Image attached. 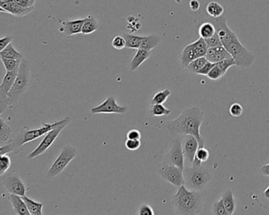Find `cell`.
I'll list each match as a JSON object with an SVG mask.
<instances>
[{
    "label": "cell",
    "mask_w": 269,
    "mask_h": 215,
    "mask_svg": "<svg viewBox=\"0 0 269 215\" xmlns=\"http://www.w3.org/2000/svg\"><path fill=\"white\" fill-rule=\"evenodd\" d=\"M205 121V114L199 106L186 108L176 119L160 122L156 128L171 136L177 135H192L198 140L200 147H205V141L200 136V128Z\"/></svg>",
    "instance_id": "6da1fadb"
},
{
    "label": "cell",
    "mask_w": 269,
    "mask_h": 215,
    "mask_svg": "<svg viewBox=\"0 0 269 215\" xmlns=\"http://www.w3.org/2000/svg\"><path fill=\"white\" fill-rule=\"evenodd\" d=\"M206 20L216 27V33L220 37L222 45L234 58L236 65L242 69L250 68L255 62L256 56L243 46L236 34L229 28L226 18L222 15L220 18H209Z\"/></svg>",
    "instance_id": "7a4b0ae2"
},
{
    "label": "cell",
    "mask_w": 269,
    "mask_h": 215,
    "mask_svg": "<svg viewBox=\"0 0 269 215\" xmlns=\"http://www.w3.org/2000/svg\"><path fill=\"white\" fill-rule=\"evenodd\" d=\"M206 198V192L190 190L183 185L178 188L177 192L172 197V205L176 214H199Z\"/></svg>",
    "instance_id": "3957f363"
},
{
    "label": "cell",
    "mask_w": 269,
    "mask_h": 215,
    "mask_svg": "<svg viewBox=\"0 0 269 215\" xmlns=\"http://www.w3.org/2000/svg\"><path fill=\"white\" fill-rule=\"evenodd\" d=\"M64 122V118L62 120L55 123H43L41 127L36 129H29L28 126H24L18 134L14 136V139L5 146L1 147L0 149V155H6V154H17L21 152V148L28 143V142L33 141L35 139H38L41 136L47 134L49 131L55 129L57 126Z\"/></svg>",
    "instance_id": "277c9868"
},
{
    "label": "cell",
    "mask_w": 269,
    "mask_h": 215,
    "mask_svg": "<svg viewBox=\"0 0 269 215\" xmlns=\"http://www.w3.org/2000/svg\"><path fill=\"white\" fill-rule=\"evenodd\" d=\"M29 85H30L29 62L25 58H23L20 64L19 70L16 79L6 101V106L11 108L14 105H16L21 96L28 90Z\"/></svg>",
    "instance_id": "5b68a950"
},
{
    "label": "cell",
    "mask_w": 269,
    "mask_h": 215,
    "mask_svg": "<svg viewBox=\"0 0 269 215\" xmlns=\"http://www.w3.org/2000/svg\"><path fill=\"white\" fill-rule=\"evenodd\" d=\"M185 186L190 190L202 191L209 185L212 175L206 166L186 167L183 169Z\"/></svg>",
    "instance_id": "8992f818"
},
{
    "label": "cell",
    "mask_w": 269,
    "mask_h": 215,
    "mask_svg": "<svg viewBox=\"0 0 269 215\" xmlns=\"http://www.w3.org/2000/svg\"><path fill=\"white\" fill-rule=\"evenodd\" d=\"M78 151L76 148L68 145L64 147L57 159L54 161L51 167L47 172V178L53 179L64 171L66 166L71 163V161L76 157Z\"/></svg>",
    "instance_id": "52a82bcc"
},
{
    "label": "cell",
    "mask_w": 269,
    "mask_h": 215,
    "mask_svg": "<svg viewBox=\"0 0 269 215\" xmlns=\"http://www.w3.org/2000/svg\"><path fill=\"white\" fill-rule=\"evenodd\" d=\"M207 51L206 41L200 37L197 41L185 47L180 55L181 65L186 69L192 61L196 58L206 56Z\"/></svg>",
    "instance_id": "ba28073f"
},
{
    "label": "cell",
    "mask_w": 269,
    "mask_h": 215,
    "mask_svg": "<svg viewBox=\"0 0 269 215\" xmlns=\"http://www.w3.org/2000/svg\"><path fill=\"white\" fill-rule=\"evenodd\" d=\"M70 121H71V119H70L69 117H66V118H64V122L61 125L57 126L55 129L49 131L47 133L46 136H45V138L41 140L39 145L28 155L27 159H36V158H38L40 155L45 153L48 150V148L53 145L54 142H55L57 137L59 136L61 132L66 128V126H68V124L70 123Z\"/></svg>",
    "instance_id": "9c48e42d"
},
{
    "label": "cell",
    "mask_w": 269,
    "mask_h": 215,
    "mask_svg": "<svg viewBox=\"0 0 269 215\" xmlns=\"http://www.w3.org/2000/svg\"><path fill=\"white\" fill-rule=\"evenodd\" d=\"M159 176L164 182L179 188L185 185L183 170L175 165L162 163L158 168Z\"/></svg>",
    "instance_id": "30bf717a"
},
{
    "label": "cell",
    "mask_w": 269,
    "mask_h": 215,
    "mask_svg": "<svg viewBox=\"0 0 269 215\" xmlns=\"http://www.w3.org/2000/svg\"><path fill=\"white\" fill-rule=\"evenodd\" d=\"M163 163L175 165L180 168L182 170L184 169L185 157L183 150V143L180 139H177L174 141L169 149V152L164 156Z\"/></svg>",
    "instance_id": "8fae6325"
},
{
    "label": "cell",
    "mask_w": 269,
    "mask_h": 215,
    "mask_svg": "<svg viewBox=\"0 0 269 215\" xmlns=\"http://www.w3.org/2000/svg\"><path fill=\"white\" fill-rule=\"evenodd\" d=\"M2 184L6 190L9 193L20 196H26L28 189L19 176L15 173H11L5 176L3 175Z\"/></svg>",
    "instance_id": "7c38bea8"
},
{
    "label": "cell",
    "mask_w": 269,
    "mask_h": 215,
    "mask_svg": "<svg viewBox=\"0 0 269 215\" xmlns=\"http://www.w3.org/2000/svg\"><path fill=\"white\" fill-rule=\"evenodd\" d=\"M127 111V108L125 106H120L116 102V99L113 95L109 96L105 99L102 103L98 106H94L91 109V113L93 115L97 114H119L123 115Z\"/></svg>",
    "instance_id": "4fadbf2b"
},
{
    "label": "cell",
    "mask_w": 269,
    "mask_h": 215,
    "mask_svg": "<svg viewBox=\"0 0 269 215\" xmlns=\"http://www.w3.org/2000/svg\"><path fill=\"white\" fill-rule=\"evenodd\" d=\"M19 69H15L11 72H7L2 83L0 85V113H4V111L7 109L6 106V101H7L10 91L14 85V81L16 79Z\"/></svg>",
    "instance_id": "5bb4252c"
},
{
    "label": "cell",
    "mask_w": 269,
    "mask_h": 215,
    "mask_svg": "<svg viewBox=\"0 0 269 215\" xmlns=\"http://www.w3.org/2000/svg\"><path fill=\"white\" fill-rule=\"evenodd\" d=\"M199 147L200 145H199L197 138L192 135H186V137L183 139V150L185 160H186L188 163L192 165L196 157V154H197Z\"/></svg>",
    "instance_id": "9a60e30c"
},
{
    "label": "cell",
    "mask_w": 269,
    "mask_h": 215,
    "mask_svg": "<svg viewBox=\"0 0 269 215\" xmlns=\"http://www.w3.org/2000/svg\"><path fill=\"white\" fill-rule=\"evenodd\" d=\"M0 7H1L0 10L2 12H5L16 17L26 16L34 11V8L21 7L16 2H14V0H7L5 2L0 3Z\"/></svg>",
    "instance_id": "2e32d148"
},
{
    "label": "cell",
    "mask_w": 269,
    "mask_h": 215,
    "mask_svg": "<svg viewBox=\"0 0 269 215\" xmlns=\"http://www.w3.org/2000/svg\"><path fill=\"white\" fill-rule=\"evenodd\" d=\"M84 21L85 18L62 21V27L60 28L62 37H69L75 34L82 33Z\"/></svg>",
    "instance_id": "e0dca14e"
},
{
    "label": "cell",
    "mask_w": 269,
    "mask_h": 215,
    "mask_svg": "<svg viewBox=\"0 0 269 215\" xmlns=\"http://www.w3.org/2000/svg\"><path fill=\"white\" fill-rule=\"evenodd\" d=\"M206 58L209 62L216 63L223 59L232 58V57L226 48L223 45H220V46L215 47V48H208Z\"/></svg>",
    "instance_id": "ac0fdd59"
},
{
    "label": "cell",
    "mask_w": 269,
    "mask_h": 215,
    "mask_svg": "<svg viewBox=\"0 0 269 215\" xmlns=\"http://www.w3.org/2000/svg\"><path fill=\"white\" fill-rule=\"evenodd\" d=\"M10 202L14 208V213L19 215H29V211L27 208L26 204L24 201L22 196L10 193L8 196Z\"/></svg>",
    "instance_id": "d6986e66"
},
{
    "label": "cell",
    "mask_w": 269,
    "mask_h": 215,
    "mask_svg": "<svg viewBox=\"0 0 269 215\" xmlns=\"http://www.w3.org/2000/svg\"><path fill=\"white\" fill-rule=\"evenodd\" d=\"M151 55H152V51H146V50L141 49V48L138 49L134 57L130 62V65H129L130 69L132 71L137 70L145 61L147 60Z\"/></svg>",
    "instance_id": "ffe728a7"
},
{
    "label": "cell",
    "mask_w": 269,
    "mask_h": 215,
    "mask_svg": "<svg viewBox=\"0 0 269 215\" xmlns=\"http://www.w3.org/2000/svg\"><path fill=\"white\" fill-rule=\"evenodd\" d=\"M99 28V24L97 20L92 15L85 18L83 26H82V33L83 35H89L93 33Z\"/></svg>",
    "instance_id": "44dd1931"
},
{
    "label": "cell",
    "mask_w": 269,
    "mask_h": 215,
    "mask_svg": "<svg viewBox=\"0 0 269 215\" xmlns=\"http://www.w3.org/2000/svg\"><path fill=\"white\" fill-rule=\"evenodd\" d=\"M222 199H223L227 214H234L237 205H236L233 191L227 190V192H225L222 196Z\"/></svg>",
    "instance_id": "7402d4cb"
},
{
    "label": "cell",
    "mask_w": 269,
    "mask_h": 215,
    "mask_svg": "<svg viewBox=\"0 0 269 215\" xmlns=\"http://www.w3.org/2000/svg\"><path fill=\"white\" fill-rule=\"evenodd\" d=\"M198 32L200 37L204 40L209 39L216 33V27L211 21L206 20V21L199 27Z\"/></svg>",
    "instance_id": "603a6c76"
},
{
    "label": "cell",
    "mask_w": 269,
    "mask_h": 215,
    "mask_svg": "<svg viewBox=\"0 0 269 215\" xmlns=\"http://www.w3.org/2000/svg\"><path fill=\"white\" fill-rule=\"evenodd\" d=\"M25 204H26L27 208H28L29 213L32 215H42L43 214V207H44V203H40V202L35 201L33 199H29L26 196H22Z\"/></svg>",
    "instance_id": "cb8c5ba5"
},
{
    "label": "cell",
    "mask_w": 269,
    "mask_h": 215,
    "mask_svg": "<svg viewBox=\"0 0 269 215\" xmlns=\"http://www.w3.org/2000/svg\"><path fill=\"white\" fill-rule=\"evenodd\" d=\"M160 41H161V39L157 35L144 37L140 48L141 49L146 50V51H152V49H154L156 47L159 45Z\"/></svg>",
    "instance_id": "d4e9b609"
},
{
    "label": "cell",
    "mask_w": 269,
    "mask_h": 215,
    "mask_svg": "<svg viewBox=\"0 0 269 215\" xmlns=\"http://www.w3.org/2000/svg\"><path fill=\"white\" fill-rule=\"evenodd\" d=\"M122 37L126 40V48L130 49H139L144 39V37L128 33H122Z\"/></svg>",
    "instance_id": "484cf974"
},
{
    "label": "cell",
    "mask_w": 269,
    "mask_h": 215,
    "mask_svg": "<svg viewBox=\"0 0 269 215\" xmlns=\"http://www.w3.org/2000/svg\"><path fill=\"white\" fill-rule=\"evenodd\" d=\"M207 62V58H206V56L196 58L194 60L192 61L185 69L189 74H193V75H197L199 71L201 69V68L203 67L205 64Z\"/></svg>",
    "instance_id": "4316f807"
},
{
    "label": "cell",
    "mask_w": 269,
    "mask_h": 215,
    "mask_svg": "<svg viewBox=\"0 0 269 215\" xmlns=\"http://www.w3.org/2000/svg\"><path fill=\"white\" fill-rule=\"evenodd\" d=\"M206 11H207L210 18H220L222 15H223L224 8H223V6L218 4L216 1H213V2H210L208 4Z\"/></svg>",
    "instance_id": "83f0119b"
},
{
    "label": "cell",
    "mask_w": 269,
    "mask_h": 215,
    "mask_svg": "<svg viewBox=\"0 0 269 215\" xmlns=\"http://www.w3.org/2000/svg\"><path fill=\"white\" fill-rule=\"evenodd\" d=\"M0 57L11 58V59H18V60H21V59H23L24 58L23 55H21L20 52H18V51L14 48L12 44H10L9 45L6 47L4 50L0 51Z\"/></svg>",
    "instance_id": "f1b7e54d"
},
{
    "label": "cell",
    "mask_w": 269,
    "mask_h": 215,
    "mask_svg": "<svg viewBox=\"0 0 269 215\" xmlns=\"http://www.w3.org/2000/svg\"><path fill=\"white\" fill-rule=\"evenodd\" d=\"M171 112V110L165 108L163 104H152L148 111L149 115L156 117L169 116Z\"/></svg>",
    "instance_id": "f546056e"
},
{
    "label": "cell",
    "mask_w": 269,
    "mask_h": 215,
    "mask_svg": "<svg viewBox=\"0 0 269 215\" xmlns=\"http://www.w3.org/2000/svg\"><path fill=\"white\" fill-rule=\"evenodd\" d=\"M171 95H172V92L169 90V88H166L164 90L156 92L153 95V97L151 100V103L152 104H163L166 102V99H169Z\"/></svg>",
    "instance_id": "4dcf8cb0"
},
{
    "label": "cell",
    "mask_w": 269,
    "mask_h": 215,
    "mask_svg": "<svg viewBox=\"0 0 269 215\" xmlns=\"http://www.w3.org/2000/svg\"><path fill=\"white\" fill-rule=\"evenodd\" d=\"M11 134V129L7 122L1 118L0 119V140L2 142L8 141Z\"/></svg>",
    "instance_id": "1f68e13d"
},
{
    "label": "cell",
    "mask_w": 269,
    "mask_h": 215,
    "mask_svg": "<svg viewBox=\"0 0 269 215\" xmlns=\"http://www.w3.org/2000/svg\"><path fill=\"white\" fill-rule=\"evenodd\" d=\"M1 60H2L3 63H4V67H5L7 72H11V71L19 69L20 64H21L22 59L21 60H18V59H11V58L1 57Z\"/></svg>",
    "instance_id": "d6a6232c"
},
{
    "label": "cell",
    "mask_w": 269,
    "mask_h": 215,
    "mask_svg": "<svg viewBox=\"0 0 269 215\" xmlns=\"http://www.w3.org/2000/svg\"><path fill=\"white\" fill-rule=\"evenodd\" d=\"M216 65H217L218 67L220 68V70L223 72V75H225L230 67L236 65V62L234 58H229L223 59L220 62H216Z\"/></svg>",
    "instance_id": "836d02e7"
},
{
    "label": "cell",
    "mask_w": 269,
    "mask_h": 215,
    "mask_svg": "<svg viewBox=\"0 0 269 215\" xmlns=\"http://www.w3.org/2000/svg\"><path fill=\"white\" fill-rule=\"evenodd\" d=\"M11 166V160L8 154L0 156V175L3 176Z\"/></svg>",
    "instance_id": "e575fe53"
},
{
    "label": "cell",
    "mask_w": 269,
    "mask_h": 215,
    "mask_svg": "<svg viewBox=\"0 0 269 215\" xmlns=\"http://www.w3.org/2000/svg\"><path fill=\"white\" fill-rule=\"evenodd\" d=\"M212 213L216 215H227V212L225 208L224 203H223L222 198L213 203V206H212Z\"/></svg>",
    "instance_id": "d590c367"
},
{
    "label": "cell",
    "mask_w": 269,
    "mask_h": 215,
    "mask_svg": "<svg viewBox=\"0 0 269 215\" xmlns=\"http://www.w3.org/2000/svg\"><path fill=\"white\" fill-rule=\"evenodd\" d=\"M112 47L116 50H122L126 48V40L122 35L114 37L112 42Z\"/></svg>",
    "instance_id": "8d00e7d4"
},
{
    "label": "cell",
    "mask_w": 269,
    "mask_h": 215,
    "mask_svg": "<svg viewBox=\"0 0 269 215\" xmlns=\"http://www.w3.org/2000/svg\"><path fill=\"white\" fill-rule=\"evenodd\" d=\"M243 106L237 102H234L233 104L230 105V108H229V112H230V115L233 117H240L243 115Z\"/></svg>",
    "instance_id": "74e56055"
},
{
    "label": "cell",
    "mask_w": 269,
    "mask_h": 215,
    "mask_svg": "<svg viewBox=\"0 0 269 215\" xmlns=\"http://www.w3.org/2000/svg\"><path fill=\"white\" fill-rule=\"evenodd\" d=\"M207 76L209 79L213 80V81H218V80L223 78L224 75H223V72L220 70V68L216 65L213 69H211Z\"/></svg>",
    "instance_id": "f35d334b"
},
{
    "label": "cell",
    "mask_w": 269,
    "mask_h": 215,
    "mask_svg": "<svg viewBox=\"0 0 269 215\" xmlns=\"http://www.w3.org/2000/svg\"><path fill=\"white\" fill-rule=\"evenodd\" d=\"M209 150L205 147H199L198 150H197V154H196V158L198 159L200 162H205L209 159Z\"/></svg>",
    "instance_id": "ab89813d"
},
{
    "label": "cell",
    "mask_w": 269,
    "mask_h": 215,
    "mask_svg": "<svg viewBox=\"0 0 269 215\" xmlns=\"http://www.w3.org/2000/svg\"><path fill=\"white\" fill-rule=\"evenodd\" d=\"M125 146L129 151H136L141 147L140 139H126Z\"/></svg>",
    "instance_id": "60d3db41"
},
{
    "label": "cell",
    "mask_w": 269,
    "mask_h": 215,
    "mask_svg": "<svg viewBox=\"0 0 269 215\" xmlns=\"http://www.w3.org/2000/svg\"><path fill=\"white\" fill-rule=\"evenodd\" d=\"M207 44L208 48H215V47L220 46L222 45L221 41H220V37L217 33L215 34L213 37L209 38V39L205 40Z\"/></svg>",
    "instance_id": "b9f144b4"
},
{
    "label": "cell",
    "mask_w": 269,
    "mask_h": 215,
    "mask_svg": "<svg viewBox=\"0 0 269 215\" xmlns=\"http://www.w3.org/2000/svg\"><path fill=\"white\" fill-rule=\"evenodd\" d=\"M136 213L139 215H153L154 214V211H153V209L152 208V206L144 203V204L141 205L138 207Z\"/></svg>",
    "instance_id": "7bdbcfd3"
},
{
    "label": "cell",
    "mask_w": 269,
    "mask_h": 215,
    "mask_svg": "<svg viewBox=\"0 0 269 215\" xmlns=\"http://www.w3.org/2000/svg\"><path fill=\"white\" fill-rule=\"evenodd\" d=\"M215 65H216V63H213V62L208 61L197 74H199V75H204V76H207L208 74L210 72L211 69L214 67Z\"/></svg>",
    "instance_id": "ee69618b"
},
{
    "label": "cell",
    "mask_w": 269,
    "mask_h": 215,
    "mask_svg": "<svg viewBox=\"0 0 269 215\" xmlns=\"http://www.w3.org/2000/svg\"><path fill=\"white\" fill-rule=\"evenodd\" d=\"M13 40H14V37L11 35H6V37L1 38V40H0V51H2L6 47L8 46L10 44H11Z\"/></svg>",
    "instance_id": "f6af8a7d"
},
{
    "label": "cell",
    "mask_w": 269,
    "mask_h": 215,
    "mask_svg": "<svg viewBox=\"0 0 269 215\" xmlns=\"http://www.w3.org/2000/svg\"><path fill=\"white\" fill-rule=\"evenodd\" d=\"M14 1L21 7H26V8H34L36 3V0H14Z\"/></svg>",
    "instance_id": "bcb514c9"
},
{
    "label": "cell",
    "mask_w": 269,
    "mask_h": 215,
    "mask_svg": "<svg viewBox=\"0 0 269 215\" xmlns=\"http://www.w3.org/2000/svg\"><path fill=\"white\" fill-rule=\"evenodd\" d=\"M126 138L131 139H141L142 135H141L140 131L138 129H131L127 132Z\"/></svg>",
    "instance_id": "7dc6e473"
},
{
    "label": "cell",
    "mask_w": 269,
    "mask_h": 215,
    "mask_svg": "<svg viewBox=\"0 0 269 215\" xmlns=\"http://www.w3.org/2000/svg\"><path fill=\"white\" fill-rule=\"evenodd\" d=\"M260 206L269 208V186L263 192L262 203H260Z\"/></svg>",
    "instance_id": "c3c4849f"
},
{
    "label": "cell",
    "mask_w": 269,
    "mask_h": 215,
    "mask_svg": "<svg viewBox=\"0 0 269 215\" xmlns=\"http://www.w3.org/2000/svg\"><path fill=\"white\" fill-rule=\"evenodd\" d=\"M200 4L197 0H190V7L191 11H197L200 8Z\"/></svg>",
    "instance_id": "681fc988"
},
{
    "label": "cell",
    "mask_w": 269,
    "mask_h": 215,
    "mask_svg": "<svg viewBox=\"0 0 269 215\" xmlns=\"http://www.w3.org/2000/svg\"><path fill=\"white\" fill-rule=\"evenodd\" d=\"M260 173L262 176L269 177V163L267 165H264L260 168Z\"/></svg>",
    "instance_id": "f907efd6"
}]
</instances>
